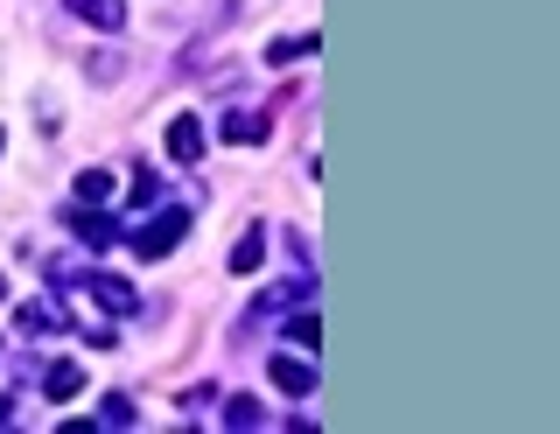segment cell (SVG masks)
<instances>
[{
    "label": "cell",
    "instance_id": "3957f363",
    "mask_svg": "<svg viewBox=\"0 0 560 434\" xmlns=\"http://www.w3.org/2000/svg\"><path fill=\"white\" fill-rule=\"evenodd\" d=\"M162 141H168V162H175V168H197V162H203V119H197V113H175Z\"/></svg>",
    "mask_w": 560,
    "mask_h": 434
},
{
    "label": "cell",
    "instance_id": "5bb4252c",
    "mask_svg": "<svg viewBox=\"0 0 560 434\" xmlns=\"http://www.w3.org/2000/svg\"><path fill=\"white\" fill-rule=\"evenodd\" d=\"M259 421H267V407H259V399H224V427H259Z\"/></svg>",
    "mask_w": 560,
    "mask_h": 434
},
{
    "label": "cell",
    "instance_id": "2e32d148",
    "mask_svg": "<svg viewBox=\"0 0 560 434\" xmlns=\"http://www.w3.org/2000/svg\"><path fill=\"white\" fill-rule=\"evenodd\" d=\"M8 421H14V399H8V392H0V427H8Z\"/></svg>",
    "mask_w": 560,
    "mask_h": 434
},
{
    "label": "cell",
    "instance_id": "5b68a950",
    "mask_svg": "<svg viewBox=\"0 0 560 434\" xmlns=\"http://www.w3.org/2000/svg\"><path fill=\"white\" fill-rule=\"evenodd\" d=\"M70 14H78V22H92L98 36H119V28H127V0H63Z\"/></svg>",
    "mask_w": 560,
    "mask_h": 434
},
{
    "label": "cell",
    "instance_id": "e0dca14e",
    "mask_svg": "<svg viewBox=\"0 0 560 434\" xmlns=\"http://www.w3.org/2000/svg\"><path fill=\"white\" fill-rule=\"evenodd\" d=\"M0 302H8V273H0Z\"/></svg>",
    "mask_w": 560,
    "mask_h": 434
},
{
    "label": "cell",
    "instance_id": "9a60e30c",
    "mask_svg": "<svg viewBox=\"0 0 560 434\" xmlns=\"http://www.w3.org/2000/svg\"><path fill=\"white\" fill-rule=\"evenodd\" d=\"M302 57H315V36H288V43H267V63L280 71V63H302Z\"/></svg>",
    "mask_w": 560,
    "mask_h": 434
},
{
    "label": "cell",
    "instance_id": "30bf717a",
    "mask_svg": "<svg viewBox=\"0 0 560 434\" xmlns=\"http://www.w3.org/2000/svg\"><path fill=\"white\" fill-rule=\"evenodd\" d=\"M113 168H78V183H70V197L78 203H113Z\"/></svg>",
    "mask_w": 560,
    "mask_h": 434
},
{
    "label": "cell",
    "instance_id": "6da1fadb",
    "mask_svg": "<svg viewBox=\"0 0 560 434\" xmlns=\"http://www.w3.org/2000/svg\"><path fill=\"white\" fill-rule=\"evenodd\" d=\"M189 238V203H154V218L148 224H133L127 232V246L140 253V259H168L175 246Z\"/></svg>",
    "mask_w": 560,
    "mask_h": 434
},
{
    "label": "cell",
    "instance_id": "52a82bcc",
    "mask_svg": "<svg viewBox=\"0 0 560 434\" xmlns=\"http://www.w3.org/2000/svg\"><path fill=\"white\" fill-rule=\"evenodd\" d=\"M267 127H273V119L267 113H253V106H245V113H224V141H232V148H259V141H267Z\"/></svg>",
    "mask_w": 560,
    "mask_h": 434
},
{
    "label": "cell",
    "instance_id": "4fadbf2b",
    "mask_svg": "<svg viewBox=\"0 0 560 434\" xmlns=\"http://www.w3.org/2000/svg\"><path fill=\"white\" fill-rule=\"evenodd\" d=\"M288 337H294V351H315V343H323V322H315V308H294V316H288Z\"/></svg>",
    "mask_w": 560,
    "mask_h": 434
},
{
    "label": "cell",
    "instance_id": "7c38bea8",
    "mask_svg": "<svg viewBox=\"0 0 560 434\" xmlns=\"http://www.w3.org/2000/svg\"><path fill=\"white\" fill-rule=\"evenodd\" d=\"M133 421H140V413H133L127 392H105V399H98V427H133Z\"/></svg>",
    "mask_w": 560,
    "mask_h": 434
},
{
    "label": "cell",
    "instance_id": "8992f818",
    "mask_svg": "<svg viewBox=\"0 0 560 434\" xmlns=\"http://www.w3.org/2000/svg\"><path fill=\"white\" fill-rule=\"evenodd\" d=\"M84 288H92L98 308H113V316H133V308H140V294L119 281V273H84Z\"/></svg>",
    "mask_w": 560,
    "mask_h": 434
},
{
    "label": "cell",
    "instance_id": "ba28073f",
    "mask_svg": "<svg viewBox=\"0 0 560 434\" xmlns=\"http://www.w3.org/2000/svg\"><path fill=\"white\" fill-rule=\"evenodd\" d=\"M259 267H267V224H245V232H238V246H232V273H259Z\"/></svg>",
    "mask_w": 560,
    "mask_h": 434
},
{
    "label": "cell",
    "instance_id": "277c9868",
    "mask_svg": "<svg viewBox=\"0 0 560 434\" xmlns=\"http://www.w3.org/2000/svg\"><path fill=\"white\" fill-rule=\"evenodd\" d=\"M63 224L84 238V246H113V238H119V224L105 218V203H70V211H63Z\"/></svg>",
    "mask_w": 560,
    "mask_h": 434
},
{
    "label": "cell",
    "instance_id": "ac0fdd59",
    "mask_svg": "<svg viewBox=\"0 0 560 434\" xmlns=\"http://www.w3.org/2000/svg\"><path fill=\"white\" fill-rule=\"evenodd\" d=\"M0 154H8V133H0Z\"/></svg>",
    "mask_w": 560,
    "mask_h": 434
},
{
    "label": "cell",
    "instance_id": "9c48e42d",
    "mask_svg": "<svg viewBox=\"0 0 560 434\" xmlns=\"http://www.w3.org/2000/svg\"><path fill=\"white\" fill-rule=\"evenodd\" d=\"M35 386H43V392L63 407V399H78V392H84V372H78L70 357H57V364H43V378H35Z\"/></svg>",
    "mask_w": 560,
    "mask_h": 434
},
{
    "label": "cell",
    "instance_id": "7a4b0ae2",
    "mask_svg": "<svg viewBox=\"0 0 560 434\" xmlns=\"http://www.w3.org/2000/svg\"><path fill=\"white\" fill-rule=\"evenodd\" d=\"M273 386L288 392V399H308L315 392V351H273Z\"/></svg>",
    "mask_w": 560,
    "mask_h": 434
},
{
    "label": "cell",
    "instance_id": "8fae6325",
    "mask_svg": "<svg viewBox=\"0 0 560 434\" xmlns=\"http://www.w3.org/2000/svg\"><path fill=\"white\" fill-rule=\"evenodd\" d=\"M22 329H28V337H49V329H63V308H49V302H22Z\"/></svg>",
    "mask_w": 560,
    "mask_h": 434
}]
</instances>
